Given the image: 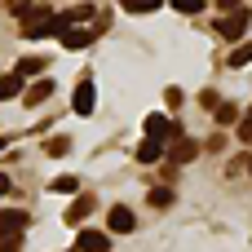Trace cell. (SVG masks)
Segmentation results:
<instances>
[{
	"instance_id": "cell-1",
	"label": "cell",
	"mask_w": 252,
	"mask_h": 252,
	"mask_svg": "<svg viewBox=\"0 0 252 252\" xmlns=\"http://www.w3.org/2000/svg\"><path fill=\"white\" fill-rule=\"evenodd\" d=\"M62 27H66L62 13H44V9H40L31 22H22V35H27V40H49V35H58Z\"/></svg>"
},
{
	"instance_id": "cell-2",
	"label": "cell",
	"mask_w": 252,
	"mask_h": 252,
	"mask_svg": "<svg viewBox=\"0 0 252 252\" xmlns=\"http://www.w3.org/2000/svg\"><path fill=\"white\" fill-rule=\"evenodd\" d=\"M244 31H248V13H244V9L226 13V18L217 22V35H221V40H244Z\"/></svg>"
},
{
	"instance_id": "cell-3",
	"label": "cell",
	"mask_w": 252,
	"mask_h": 252,
	"mask_svg": "<svg viewBox=\"0 0 252 252\" xmlns=\"http://www.w3.org/2000/svg\"><path fill=\"white\" fill-rule=\"evenodd\" d=\"M142 128H146V137H151V142H164V137H177V124H173L168 115H159V111H155V115H146V124H142Z\"/></svg>"
},
{
	"instance_id": "cell-4",
	"label": "cell",
	"mask_w": 252,
	"mask_h": 252,
	"mask_svg": "<svg viewBox=\"0 0 252 252\" xmlns=\"http://www.w3.org/2000/svg\"><path fill=\"white\" fill-rule=\"evenodd\" d=\"M106 226H111V235H133V226H137V217H133V208H124V204H115V208H111V217H106Z\"/></svg>"
},
{
	"instance_id": "cell-5",
	"label": "cell",
	"mask_w": 252,
	"mask_h": 252,
	"mask_svg": "<svg viewBox=\"0 0 252 252\" xmlns=\"http://www.w3.org/2000/svg\"><path fill=\"white\" fill-rule=\"evenodd\" d=\"M31 226V217L22 208H0V235H22Z\"/></svg>"
},
{
	"instance_id": "cell-6",
	"label": "cell",
	"mask_w": 252,
	"mask_h": 252,
	"mask_svg": "<svg viewBox=\"0 0 252 252\" xmlns=\"http://www.w3.org/2000/svg\"><path fill=\"white\" fill-rule=\"evenodd\" d=\"M58 40H62V49H84V44L93 40V31H89V27H80V22H71V27H62V31H58Z\"/></svg>"
},
{
	"instance_id": "cell-7",
	"label": "cell",
	"mask_w": 252,
	"mask_h": 252,
	"mask_svg": "<svg viewBox=\"0 0 252 252\" xmlns=\"http://www.w3.org/2000/svg\"><path fill=\"white\" fill-rule=\"evenodd\" d=\"M93 80H80L75 84V93H71V106H75V115H93Z\"/></svg>"
},
{
	"instance_id": "cell-8",
	"label": "cell",
	"mask_w": 252,
	"mask_h": 252,
	"mask_svg": "<svg viewBox=\"0 0 252 252\" xmlns=\"http://www.w3.org/2000/svg\"><path fill=\"white\" fill-rule=\"evenodd\" d=\"M75 248H80V252H106V248H111V239H106L102 230H80Z\"/></svg>"
},
{
	"instance_id": "cell-9",
	"label": "cell",
	"mask_w": 252,
	"mask_h": 252,
	"mask_svg": "<svg viewBox=\"0 0 252 252\" xmlns=\"http://www.w3.org/2000/svg\"><path fill=\"white\" fill-rule=\"evenodd\" d=\"M93 208H97V199H93V195H80V199H75V204L66 208V226H80V221H84V217H89Z\"/></svg>"
},
{
	"instance_id": "cell-10",
	"label": "cell",
	"mask_w": 252,
	"mask_h": 252,
	"mask_svg": "<svg viewBox=\"0 0 252 252\" xmlns=\"http://www.w3.org/2000/svg\"><path fill=\"white\" fill-rule=\"evenodd\" d=\"M195 155H199V142L195 137H177L173 142V164H190Z\"/></svg>"
},
{
	"instance_id": "cell-11",
	"label": "cell",
	"mask_w": 252,
	"mask_h": 252,
	"mask_svg": "<svg viewBox=\"0 0 252 252\" xmlns=\"http://www.w3.org/2000/svg\"><path fill=\"white\" fill-rule=\"evenodd\" d=\"M13 97H22V75L18 71L0 75V102H13Z\"/></svg>"
},
{
	"instance_id": "cell-12",
	"label": "cell",
	"mask_w": 252,
	"mask_h": 252,
	"mask_svg": "<svg viewBox=\"0 0 252 252\" xmlns=\"http://www.w3.org/2000/svg\"><path fill=\"white\" fill-rule=\"evenodd\" d=\"M49 93H53V80H35V84H31V89L22 93V102H27V106H40V102H44Z\"/></svg>"
},
{
	"instance_id": "cell-13",
	"label": "cell",
	"mask_w": 252,
	"mask_h": 252,
	"mask_svg": "<svg viewBox=\"0 0 252 252\" xmlns=\"http://www.w3.org/2000/svg\"><path fill=\"white\" fill-rule=\"evenodd\" d=\"M13 71H18L22 80H31V75H40V71H44V58H22V62H18Z\"/></svg>"
},
{
	"instance_id": "cell-14",
	"label": "cell",
	"mask_w": 252,
	"mask_h": 252,
	"mask_svg": "<svg viewBox=\"0 0 252 252\" xmlns=\"http://www.w3.org/2000/svg\"><path fill=\"white\" fill-rule=\"evenodd\" d=\"M159 151H164V146H159V142H151V137H146V142H142V146H137V164H155V159H159Z\"/></svg>"
},
{
	"instance_id": "cell-15",
	"label": "cell",
	"mask_w": 252,
	"mask_h": 252,
	"mask_svg": "<svg viewBox=\"0 0 252 252\" xmlns=\"http://www.w3.org/2000/svg\"><path fill=\"white\" fill-rule=\"evenodd\" d=\"M252 62V40H244V44H235V53H230V66H248Z\"/></svg>"
},
{
	"instance_id": "cell-16",
	"label": "cell",
	"mask_w": 252,
	"mask_h": 252,
	"mask_svg": "<svg viewBox=\"0 0 252 252\" xmlns=\"http://www.w3.org/2000/svg\"><path fill=\"white\" fill-rule=\"evenodd\" d=\"M49 190H58V195H71V190H80V182H75V177H53V182H49Z\"/></svg>"
},
{
	"instance_id": "cell-17",
	"label": "cell",
	"mask_w": 252,
	"mask_h": 252,
	"mask_svg": "<svg viewBox=\"0 0 252 252\" xmlns=\"http://www.w3.org/2000/svg\"><path fill=\"white\" fill-rule=\"evenodd\" d=\"M151 204H155V208H168V204H173V190H168V186H155V190H151Z\"/></svg>"
},
{
	"instance_id": "cell-18",
	"label": "cell",
	"mask_w": 252,
	"mask_h": 252,
	"mask_svg": "<svg viewBox=\"0 0 252 252\" xmlns=\"http://www.w3.org/2000/svg\"><path fill=\"white\" fill-rule=\"evenodd\" d=\"M124 9H128V13H155L159 4H155V0H124Z\"/></svg>"
},
{
	"instance_id": "cell-19",
	"label": "cell",
	"mask_w": 252,
	"mask_h": 252,
	"mask_svg": "<svg viewBox=\"0 0 252 252\" xmlns=\"http://www.w3.org/2000/svg\"><path fill=\"white\" fill-rule=\"evenodd\" d=\"M235 120H239V111H235L230 102H221V106H217V124H235Z\"/></svg>"
},
{
	"instance_id": "cell-20",
	"label": "cell",
	"mask_w": 252,
	"mask_h": 252,
	"mask_svg": "<svg viewBox=\"0 0 252 252\" xmlns=\"http://www.w3.org/2000/svg\"><path fill=\"white\" fill-rule=\"evenodd\" d=\"M177 13H204V0H173Z\"/></svg>"
},
{
	"instance_id": "cell-21",
	"label": "cell",
	"mask_w": 252,
	"mask_h": 252,
	"mask_svg": "<svg viewBox=\"0 0 252 252\" xmlns=\"http://www.w3.org/2000/svg\"><path fill=\"white\" fill-rule=\"evenodd\" d=\"M22 248V235H0V252H18Z\"/></svg>"
},
{
	"instance_id": "cell-22",
	"label": "cell",
	"mask_w": 252,
	"mask_h": 252,
	"mask_svg": "<svg viewBox=\"0 0 252 252\" xmlns=\"http://www.w3.org/2000/svg\"><path fill=\"white\" fill-rule=\"evenodd\" d=\"M66 151H71L66 137H53V142H49V155H66Z\"/></svg>"
},
{
	"instance_id": "cell-23",
	"label": "cell",
	"mask_w": 252,
	"mask_h": 252,
	"mask_svg": "<svg viewBox=\"0 0 252 252\" xmlns=\"http://www.w3.org/2000/svg\"><path fill=\"white\" fill-rule=\"evenodd\" d=\"M239 142L252 146V120H248V115H244V124H239Z\"/></svg>"
},
{
	"instance_id": "cell-24",
	"label": "cell",
	"mask_w": 252,
	"mask_h": 252,
	"mask_svg": "<svg viewBox=\"0 0 252 252\" xmlns=\"http://www.w3.org/2000/svg\"><path fill=\"white\" fill-rule=\"evenodd\" d=\"M164 102H168V111H177V106H182V89H168V93H164Z\"/></svg>"
},
{
	"instance_id": "cell-25",
	"label": "cell",
	"mask_w": 252,
	"mask_h": 252,
	"mask_svg": "<svg viewBox=\"0 0 252 252\" xmlns=\"http://www.w3.org/2000/svg\"><path fill=\"white\" fill-rule=\"evenodd\" d=\"M9 9H13V13H18V18H27V13H31V0H13V4H9Z\"/></svg>"
},
{
	"instance_id": "cell-26",
	"label": "cell",
	"mask_w": 252,
	"mask_h": 252,
	"mask_svg": "<svg viewBox=\"0 0 252 252\" xmlns=\"http://www.w3.org/2000/svg\"><path fill=\"white\" fill-rule=\"evenodd\" d=\"M9 190H13V182H9V177H4V173H0V199H4V195H9Z\"/></svg>"
},
{
	"instance_id": "cell-27",
	"label": "cell",
	"mask_w": 252,
	"mask_h": 252,
	"mask_svg": "<svg viewBox=\"0 0 252 252\" xmlns=\"http://www.w3.org/2000/svg\"><path fill=\"white\" fill-rule=\"evenodd\" d=\"M248 173H252V155H248Z\"/></svg>"
},
{
	"instance_id": "cell-28",
	"label": "cell",
	"mask_w": 252,
	"mask_h": 252,
	"mask_svg": "<svg viewBox=\"0 0 252 252\" xmlns=\"http://www.w3.org/2000/svg\"><path fill=\"white\" fill-rule=\"evenodd\" d=\"M0 151H4V137H0Z\"/></svg>"
},
{
	"instance_id": "cell-29",
	"label": "cell",
	"mask_w": 252,
	"mask_h": 252,
	"mask_svg": "<svg viewBox=\"0 0 252 252\" xmlns=\"http://www.w3.org/2000/svg\"><path fill=\"white\" fill-rule=\"evenodd\" d=\"M248 120H252V106H248Z\"/></svg>"
},
{
	"instance_id": "cell-30",
	"label": "cell",
	"mask_w": 252,
	"mask_h": 252,
	"mask_svg": "<svg viewBox=\"0 0 252 252\" xmlns=\"http://www.w3.org/2000/svg\"><path fill=\"white\" fill-rule=\"evenodd\" d=\"M71 252H80V248H71Z\"/></svg>"
}]
</instances>
